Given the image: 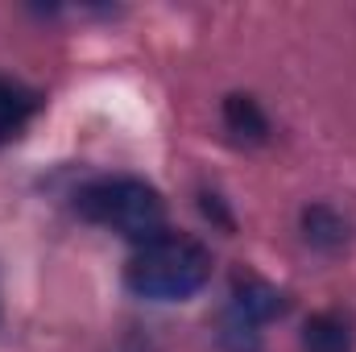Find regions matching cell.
Instances as JSON below:
<instances>
[{
    "instance_id": "8",
    "label": "cell",
    "mask_w": 356,
    "mask_h": 352,
    "mask_svg": "<svg viewBox=\"0 0 356 352\" xmlns=\"http://www.w3.org/2000/svg\"><path fill=\"white\" fill-rule=\"evenodd\" d=\"M199 199H203V211H207V216H216V220H220L224 228H232V216H228V211L220 207V199H216V195H199Z\"/></svg>"
},
{
    "instance_id": "3",
    "label": "cell",
    "mask_w": 356,
    "mask_h": 352,
    "mask_svg": "<svg viewBox=\"0 0 356 352\" xmlns=\"http://www.w3.org/2000/svg\"><path fill=\"white\" fill-rule=\"evenodd\" d=\"M232 303H236V315H241V319H249L253 328L286 311V298H282L269 282H261V278H236Z\"/></svg>"
},
{
    "instance_id": "6",
    "label": "cell",
    "mask_w": 356,
    "mask_h": 352,
    "mask_svg": "<svg viewBox=\"0 0 356 352\" xmlns=\"http://www.w3.org/2000/svg\"><path fill=\"white\" fill-rule=\"evenodd\" d=\"M224 125H228V133L236 141H249V145H257V141L269 137V120L261 112V104L253 95H241V91L224 99Z\"/></svg>"
},
{
    "instance_id": "1",
    "label": "cell",
    "mask_w": 356,
    "mask_h": 352,
    "mask_svg": "<svg viewBox=\"0 0 356 352\" xmlns=\"http://www.w3.org/2000/svg\"><path fill=\"white\" fill-rule=\"evenodd\" d=\"M207 278H211V253L195 237H178V232L145 241L124 265V286L137 298H154V303L191 298L195 290H203Z\"/></svg>"
},
{
    "instance_id": "4",
    "label": "cell",
    "mask_w": 356,
    "mask_h": 352,
    "mask_svg": "<svg viewBox=\"0 0 356 352\" xmlns=\"http://www.w3.org/2000/svg\"><path fill=\"white\" fill-rule=\"evenodd\" d=\"M302 237L311 249L336 253L348 241V220L340 211H332L327 203H311V207H302Z\"/></svg>"
},
{
    "instance_id": "2",
    "label": "cell",
    "mask_w": 356,
    "mask_h": 352,
    "mask_svg": "<svg viewBox=\"0 0 356 352\" xmlns=\"http://www.w3.org/2000/svg\"><path fill=\"white\" fill-rule=\"evenodd\" d=\"M79 216L91 224H104L137 245L154 241L166 232V203L162 195L141 182V178H104V182H91L88 191H79L75 199Z\"/></svg>"
},
{
    "instance_id": "7",
    "label": "cell",
    "mask_w": 356,
    "mask_h": 352,
    "mask_svg": "<svg viewBox=\"0 0 356 352\" xmlns=\"http://www.w3.org/2000/svg\"><path fill=\"white\" fill-rule=\"evenodd\" d=\"M33 108H38V99L29 91H21L8 79H0V141L17 137L25 129V120L33 116Z\"/></svg>"
},
{
    "instance_id": "5",
    "label": "cell",
    "mask_w": 356,
    "mask_h": 352,
    "mask_svg": "<svg viewBox=\"0 0 356 352\" xmlns=\"http://www.w3.org/2000/svg\"><path fill=\"white\" fill-rule=\"evenodd\" d=\"M302 349L307 352H353V323L336 311H319L302 328Z\"/></svg>"
}]
</instances>
